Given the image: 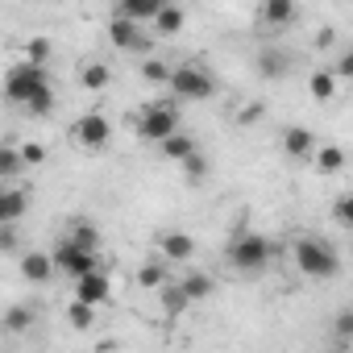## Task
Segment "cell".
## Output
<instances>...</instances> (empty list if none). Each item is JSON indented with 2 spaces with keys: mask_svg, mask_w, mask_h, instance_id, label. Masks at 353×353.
<instances>
[{
  "mask_svg": "<svg viewBox=\"0 0 353 353\" xmlns=\"http://www.w3.org/2000/svg\"><path fill=\"white\" fill-rule=\"evenodd\" d=\"M154 30H158L162 38H174V34L183 30V9H179V5H170V0H166V9L154 17Z\"/></svg>",
  "mask_w": 353,
  "mask_h": 353,
  "instance_id": "20",
  "label": "cell"
},
{
  "mask_svg": "<svg viewBox=\"0 0 353 353\" xmlns=\"http://www.w3.org/2000/svg\"><path fill=\"white\" fill-rule=\"evenodd\" d=\"M34 324V312L26 307V303H13L9 312H5V332H26Z\"/></svg>",
  "mask_w": 353,
  "mask_h": 353,
  "instance_id": "28",
  "label": "cell"
},
{
  "mask_svg": "<svg viewBox=\"0 0 353 353\" xmlns=\"http://www.w3.org/2000/svg\"><path fill=\"white\" fill-rule=\"evenodd\" d=\"M137 287H166V266L162 262H145L141 270H137Z\"/></svg>",
  "mask_w": 353,
  "mask_h": 353,
  "instance_id": "31",
  "label": "cell"
},
{
  "mask_svg": "<svg viewBox=\"0 0 353 353\" xmlns=\"http://www.w3.org/2000/svg\"><path fill=\"white\" fill-rule=\"evenodd\" d=\"M179 166H183V174H188V179H192V183H196V179H204V174H208V158H204V150H196V154H188V158H183Z\"/></svg>",
  "mask_w": 353,
  "mask_h": 353,
  "instance_id": "32",
  "label": "cell"
},
{
  "mask_svg": "<svg viewBox=\"0 0 353 353\" xmlns=\"http://www.w3.org/2000/svg\"><path fill=\"white\" fill-rule=\"evenodd\" d=\"M79 83H83L88 92H104V88L112 83V71H108V63H100V59L83 63V71H79Z\"/></svg>",
  "mask_w": 353,
  "mask_h": 353,
  "instance_id": "18",
  "label": "cell"
},
{
  "mask_svg": "<svg viewBox=\"0 0 353 353\" xmlns=\"http://www.w3.org/2000/svg\"><path fill=\"white\" fill-rule=\"evenodd\" d=\"M312 162H316L320 174H336V170L345 166V150H341V145H320V150L312 154Z\"/></svg>",
  "mask_w": 353,
  "mask_h": 353,
  "instance_id": "21",
  "label": "cell"
},
{
  "mask_svg": "<svg viewBox=\"0 0 353 353\" xmlns=\"http://www.w3.org/2000/svg\"><path fill=\"white\" fill-rule=\"evenodd\" d=\"M196 150H200V145H196V137H192V133H183V129H174L170 137H162V141H158V154H162L166 162H183V158H188V154H196Z\"/></svg>",
  "mask_w": 353,
  "mask_h": 353,
  "instance_id": "14",
  "label": "cell"
},
{
  "mask_svg": "<svg viewBox=\"0 0 353 353\" xmlns=\"http://www.w3.org/2000/svg\"><path fill=\"white\" fill-rule=\"evenodd\" d=\"M133 121H137V137L158 145L162 137H170L174 129H179L183 117H179V104H174V100H154V104H145Z\"/></svg>",
  "mask_w": 353,
  "mask_h": 353,
  "instance_id": "3",
  "label": "cell"
},
{
  "mask_svg": "<svg viewBox=\"0 0 353 353\" xmlns=\"http://www.w3.org/2000/svg\"><path fill=\"white\" fill-rule=\"evenodd\" d=\"M21 154H26V166H42V162H46V145H42V141H26Z\"/></svg>",
  "mask_w": 353,
  "mask_h": 353,
  "instance_id": "35",
  "label": "cell"
},
{
  "mask_svg": "<svg viewBox=\"0 0 353 353\" xmlns=\"http://www.w3.org/2000/svg\"><path fill=\"white\" fill-rule=\"evenodd\" d=\"M46 83H50L46 67H42V63H34V59H26V63L9 67V75H5V96H9V104L26 108V100H30L38 88H46Z\"/></svg>",
  "mask_w": 353,
  "mask_h": 353,
  "instance_id": "5",
  "label": "cell"
},
{
  "mask_svg": "<svg viewBox=\"0 0 353 353\" xmlns=\"http://www.w3.org/2000/svg\"><path fill=\"white\" fill-rule=\"evenodd\" d=\"M17 225H0V250H5V254H13L17 250V233H13Z\"/></svg>",
  "mask_w": 353,
  "mask_h": 353,
  "instance_id": "37",
  "label": "cell"
},
{
  "mask_svg": "<svg viewBox=\"0 0 353 353\" xmlns=\"http://www.w3.org/2000/svg\"><path fill=\"white\" fill-rule=\"evenodd\" d=\"M258 75H262V79H283V75H287L283 50H262V54H258Z\"/></svg>",
  "mask_w": 353,
  "mask_h": 353,
  "instance_id": "22",
  "label": "cell"
},
{
  "mask_svg": "<svg viewBox=\"0 0 353 353\" xmlns=\"http://www.w3.org/2000/svg\"><path fill=\"white\" fill-rule=\"evenodd\" d=\"M21 166H26V154H21V150H13V145L0 150V179H5V183L17 179V170H21Z\"/></svg>",
  "mask_w": 353,
  "mask_h": 353,
  "instance_id": "27",
  "label": "cell"
},
{
  "mask_svg": "<svg viewBox=\"0 0 353 353\" xmlns=\"http://www.w3.org/2000/svg\"><path fill=\"white\" fill-rule=\"evenodd\" d=\"M332 42H336V34H332V30H320V34H316V46H320V50H324V46H332Z\"/></svg>",
  "mask_w": 353,
  "mask_h": 353,
  "instance_id": "38",
  "label": "cell"
},
{
  "mask_svg": "<svg viewBox=\"0 0 353 353\" xmlns=\"http://www.w3.org/2000/svg\"><path fill=\"white\" fill-rule=\"evenodd\" d=\"M108 295H112V283H108V274L104 270H92V274H83V279H75V299H88V303H108Z\"/></svg>",
  "mask_w": 353,
  "mask_h": 353,
  "instance_id": "11",
  "label": "cell"
},
{
  "mask_svg": "<svg viewBox=\"0 0 353 353\" xmlns=\"http://www.w3.org/2000/svg\"><path fill=\"white\" fill-rule=\"evenodd\" d=\"M54 262H59V274H67V279L75 283V279H83V274L100 270V250H88V245H79V241L63 237V241L54 245Z\"/></svg>",
  "mask_w": 353,
  "mask_h": 353,
  "instance_id": "6",
  "label": "cell"
},
{
  "mask_svg": "<svg viewBox=\"0 0 353 353\" xmlns=\"http://www.w3.org/2000/svg\"><path fill=\"white\" fill-rule=\"evenodd\" d=\"M291 262L303 279H336L341 274V258L332 245H324L320 237H299L291 245Z\"/></svg>",
  "mask_w": 353,
  "mask_h": 353,
  "instance_id": "2",
  "label": "cell"
},
{
  "mask_svg": "<svg viewBox=\"0 0 353 353\" xmlns=\"http://www.w3.org/2000/svg\"><path fill=\"white\" fill-rule=\"evenodd\" d=\"M332 341L336 345H353V307H345V312L332 316Z\"/></svg>",
  "mask_w": 353,
  "mask_h": 353,
  "instance_id": "29",
  "label": "cell"
},
{
  "mask_svg": "<svg viewBox=\"0 0 353 353\" xmlns=\"http://www.w3.org/2000/svg\"><path fill=\"white\" fill-rule=\"evenodd\" d=\"M320 145H316V137H312V129H303V125H291L287 133H283V154L287 158H312Z\"/></svg>",
  "mask_w": 353,
  "mask_h": 353,
  "instance_id": "13",
  "label": "cell"
},
{
  "mask_svg": "<svg viewBox=\"0 0 353 353\" xmlns=\"http://www.w3.org/2000/svg\"><path fill=\"white\" fill-rule=\"evenodd\" d=\"M26 208H30V196L21 192V188H5L0 192V225H17L21 216H26Z\"/></svg>",
  "mask_w": 353,
  "mask_h": 353,
  "instance_id": "15",
  "label": "cell"
},
{
  "mask_svg": "<svg viewBox=\"0 0 353 353\" xmlns=\"http://www.w3.org/2000/svg\"><path fill=\"white\" fill-rule=\"evenodd\" d=\"M166 9V0H117V13H125V17H133V21H154L158 13Z\"/></svg>",
  "mask_w": 353,
  "mask_h": 353,
  "instance_id": "16",
  "label": "cell"
},
{
  "mask_svg": "<svg viewBox=\"0 0 353 353\" xmlns=\"http://www.w3.org/2000/svg\"><path fill=\"white\" fill-rule=\"evenodd\" d=\"M75 141H79L83 150H92V154L108 150V141H112V121H108L104 112H83V117L75 121Z\"/></svg>",
  "mask_w": 353,
  "mask_h": 353,
  "instance_id": "7",
  "label": "cell"
},
{
  "mask_svg": "<svg viewBox=\"0 0 353 353\" xmlns=\"http://www.w3.org/2000/svg\"><path fill=\"white\" fill-rule=\"evenodd\" d=\"M67 320H71V328H92V320H96V303H88V299H71V307H67Z\"/></svg>",
  "mask_w": 353,
  "mask_h": 353,
  "instance_id": "26",
  "label": "cell"
},
{
  "mask_svg": "<svg viewBox=\"0 0 353 353\" xmlns=\"http://www.w3.org/2000/svg\"><path fill=\"white\" fill-rule=\"evenodd\" d=\"M274 254H279V245H274L270 237H262V233H250V229H241V233L225 245V262H229L237 274H262V270L274 262Z\"/></svg>",
  "mask_w": 353,
  "mask_h": 353,
  "instance_id": "1",
  "label": "cell"
},
{
  "mask_svg": "<svg viewBox=\"0 0 353 353\" xmlns=\"http://www.w3.org/2000/svg\"><path fill=\"white\" fill-rule=\"evenodd\" d=\"M158 295H162V312L166 316H183L188 303H192V295L183 291V283H166V287H158Z\"/></svg>",
  "mask_w": 353,
  "mask_h": 353,
  "instance_id": "17",
  "label": "cell"
},
{
  "mask_svg": "<svg viewBox=\"0 0 353 353\" xmlns=\"http://www.w3.org/2000/svg\"><path fill=\"white\" fill-rule=\"evenodd\" d=\"M299 17L295 0H258V26L262 30H287Z\"/></svg>",
  "mask_w": 353,
  "mask_h": 353,
  "instance_id": "9",
  "label": "cell"
},
{
  "mask_svg": "<svg viewBox=\"0 0 353 353\" xmlns=\"http://www.w3.org/2000/svg\"><path fill=\"white\" fill-rule=\"evenodd\" d=\"M26 112H30L34 121H38V117H50V112H54V88H50V83L38 88V92L26 100Z\"/></svg>",
  "mask_w": 353,
  "mask_h": 353,
  "instance_id": "24",
  "label": "cell"
},
{
  "mask_svg": "<svg viewBox=\"0 0 353 353\" xmlns=\"http://www.w3.org/2000/svg\"><path fill=\"white\" fill-rule=\"evenodd\" d=\"M67 237H71V241H79V245H88V250H100V229H96V225H88L83 216H75V225L67 229Z\"/></svg>",
  "mask_w": 353,
  "mask_h": 353,
  "instance_id": "25",
  "label": "cell"
},
{
  "mask_svg": "<svg viewBox=\"0 0 353 353\" xmlns=\"http://www.w3.org/2000/svg\"><path fill=\"white\" fill-rule=\"evenodd\" d=\"M54 274H59L54 250H50V254H21V279H30V283H50Z\"/></svg>",
  "mask_w": 353,
  "mask_h": 353,
  "instance_id": "12",
  "label": "cell"
},
{
  "mask_svg": "<svg viewBox=\"0 0 353 353\" xmlns=\"http://www.w3.org/2000/svg\"><path fill=\"white\" fill-rule=\"evenodd\" d=\"M179 283H183V291L192 295V303H196V299H208V295H212V287H216V283H212V274H204V270H192V274H183Z\"/></svg>",
  "mask_w": 353,
  "mask_h": 353,
  "instance_id": "23",
  "label": "cell"
},
{
  "mask_svg": "<svg viewBox=\"0 0 353 353\" xmlns=\"http://www.w3.org/2000/svg\"><path fill=\"white\" fill-rule=\"evenodd\" d=\"M141 75H145L150 83H162V88H166V83H170V75H174V67H170V63H162V59H145V63H141Z\"/></svg>",
  "mask_w": 353,
  "mask_h": 353,
  "instance_id": "30",
  "label": "cell"
},
{
  "mask_svg": "<svg viewBox=\"0 0 353 353\" xmlns=\"http://www.w3.org/2000/svg\"><path fill=\"white\" fill-rule=\"evenodd\" d=\"M332 71H336V79H353V46L336 54V67Z\"/></svg>",
  "mask_w": 353,
  "mask_h": 353,
  "instance_id": "36",
  "label": "cell"
},
{
  "mask_svg": "<svg viewBox=\"0 0 353 353\" xmlns=\"http://www.w3.org/2000/svg\"><path fill=\"white\" fill-rule=\"evenodd\" d=\"M336 71H312V79H307V92H312V100H320V104H328L332 96H336Z\"/></svg>",
  "mask_w": 353,
  "mask_h": 353,
  "instance_id": "19",
  "label": "cell"
},
{
  "mask_svg": "<svg viewBox=\"0 0 353 353\" xmlns=\"http://www.w3.org/2000/svg\"><path fill=\"white\" fill-rule=\"evenodd\" d=\"M158 254L166 262H192L196 258V237L179 233V229H166V233H158Z\"/></svg>",
  "mask_w": 353,
  "mask_h": 353,
  "instance_id": "10",
  "label": "cell"
},
{
  "mask_svg": "<svg viewBox=\"0 0 353 353\" xmlns=\"http://www.w3.org/2000/svg\"><path fill=\"white\" fill-rule=\"evenodd\" d=\"M332 221H336V225H345V229H353V196L332 200Z\"/></svg>",
  "mask_w": 353,
  "mask_h": 353,
  "instance_id": "34",
  "label": "cell"
},
{
  "mask_svg": "<svg viewBox=\"0 0 353 353\" xmlns=\"http://www.w3.org/2000/svg\"><path fill=\"white\" fill-rule=\"evenodd\" d=\"M170 92H174V100H212L216 96V79L200 67V63H183V67H174V75H170V83H166Z\"/></svg>",
  "mask_w": 353,
  "mask_h": 353,
  "instance_id": "4",
  "label": "cell"
},
{
  "mask_svg": "<svg viewBox=\"0 0 353 353\" xmlns=\"http://www.w3.org/2000/svg\"><path fill=\"white\" fill-rule=\"evenodd\" d=\"M50 50H54V46H50V38H30V42H26V59H34V63H42V67H46Z\"/></svg>",
  "mask_w": 353,
  "mask_h": 353,
  "instance_id": "33",
  "label": "cell"
},
{
  "mask_svg": "<svg viewBox=\"0 0 353 353\" xmlns=\"http://www.w3.org/2000/svg\"><path fill=\"white\" fill-rule=\"evenodd\" d=\"M108 42L117 46V50H150V38L141 34V21H133V17H125V13H117L112 21H108Z\"/></svg>",
  "mask_w": 353,
  "mask_h": 353,
  "instance_id": "8",
  "label": "cell"
}]
</instances>
